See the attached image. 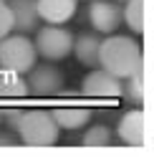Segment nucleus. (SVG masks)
Returning a JSON list of instances; mask_svg holds the SVG:
<instances>
[{
	"label": "nucleus",
	"mask_w": 154,
	"mask_h": 157,
	"mask_svg": "<svg viewBox=\"0 0 154 157\" xmlns=\"http://www.w3.org/2000/svg\"><path fill=\"white\" fill-rule=\"evenodd\" d=\"M99 66L124 81L141 68V46L134 38L109 33V38H104L99 46Z\"/></svg>",
	"instance_id": "nucleus-1"
},
{
	"label": "nucleus",
	"mask_w": 154,
	"mask_h": 157,
	"mask_svg": "<svg viewBox=\"0 0 154 157\" xmlns=\"http://www.w3.org/2000/svg\"><path fill=\"white\" fill-rule=\"evenodd\" d=\"M15 134H18V140H20L23 144L48 147V144L58 142L61 127L56 124L51 112H46V109H28V112H23L20 122H18Z\"/></svg>",
	"instance_id": "nucleus-2"
},
{
	"label": "nucleus",
	"mask_w": 154,
	"mask_h": 157,
	"mask_svg": "<svg viewBox=\"0 0 154 157\" xmlns=\"http://www.w3.org/2000/svg\"><path fill=\"white\" fill-rule=\"evenodd\" d=\"M35 63H38V53L28 36L8 33L5 38H0V68H10V71L25 76Z\"/></svg>",
	"instance_id": "nucleus-3"
},
{
	"label": "nucleus",
	"mask_w": 154,
	"mask_h": 157,
	"mask_svg": "<svg viewBox=\"0 0 154 157\" xmlns=\"http://www.w3.org/2000/svg\"><path fill=\"white\" fill-rule=\"evenodd\" d=\"M35 53L43 58V61H63L66 56L71 53V48H73V36L68 28H63V25H51V23H46L43 28H38L35 31Z\"/></svg>",
	"instance_id": "nucleus-4"
},
{
	"label": "nucleus",
	"mask_w": 154,
	"mask_h": 157,
	"mask_svg": "<svg viewBox=\"0 0 154 157\" xmlns=\"http://www.w3.org/2000/svg\"><path fill=\"white\" fill-rule=\"evenodd\" d=\"M28 91L35 96H56L63 91V74L58 66H53L51 61L48 63H35L25 76Z\"/></svg>",
	"instance_id": "nucleus-5"
},
{
	"label": "nucleus",
	"mask_w": 154,
	"mask_h": 157,
	"mask_svg": "<svg viewBox=\"0 0 154 157\" xmlns=\"http://www.w3.org/2000/svg\"><path fill=\"white\" fill-rule=\"evenodd\" d=\"M81 94L83 96H96V99H116V96L124 94V81L116 78L114 74L104 71L101 66H96L81 81Z\"/></svg>",
	"instance_id": "nucleus-6"
},
{
	"label": "nucleus",
	"mask_w": 154,
	"mask_h": 157,
	"mask_svg": "<svg viewBox=\"0 0 154 157\" xmlns=\"http://www.w3.org/2000/svg\"><path fill=\"white\" fill-rule=\"evenodd\" d=\"M89 21L94 25V31L99 33H116V28L121 25V8L116 3H106V0H94L89 5Z\"/></svg>",
	"instance_id": "nucleus-7"
},
{
	"label": "nucleus",
	"mask_w": 154,
	"mask_h": 157,
	"mask_svg": "<svg viewBox=\"0 0 154 157\" xmlns=\"http://www.w3.org/2000/svg\"><path fill=\"white\" fill-rule=\"evenodd\" d=\"M8 8H10V15H13L15 33L28 36L41 28V15H38L35 0H8Z\"/></svg>",
	"instance_id": "nucleus-8"
},
{
	"label": "nucleus",
	"mask_w": 154,
	"mask_h": 157,
	"mask_svg": "<svg viewBox=\"0 0 154 157\" xmlns=\"http://www.w3.org/2000/svg\"><path fill=\"white\" fill-rule=\"evenodd\" d=\"M76 5H79V0H35L41 21L51 25H63L66 21H71Z\"/></svg>",
	"instance_id": "nucleus-9"
},
{
	"label": "nucleus",
	"mask_w": 154,
	"mask_h": 157,
	"mask_svg": "<svg viewBox=\"0 0 154 157\" xmlns=\"http://www.w3.org/2000/svg\"><path fill=\"white\" fill-rule=\"evenodd\" d=\"M116 137L124 144H131V147L144 144V114H141V109H131L121 117L116 124Z\"/></svg>",
	"instance_id": "nucleus-10"
},
{
	"label": "nucleus",
	"mask_w": 154,
	"mask_h": 157,
	"mask_svg": "<svg viewBox=\"0 0 154 157\" xmlns=\"http://www.w3.org/2000/svg\"><path fill=\"white\" fill-rule=\"evenodd\" d=\"M99 46H101V38L96 33H81L79 38H73V48L71 53H76L79 63L96 68L99 66Z\"/></svg>",
	"instance_id": "nucleus-11"
},
{
	"label": "nucleus",
	"mask_w": 154,
	"mask_h": 157,
	"mask_svg": "<svg viewBox=\"0 0 154 157\" xmlns=\"http://www.w3.org/2000/svg\"><path fill=\"white\" fill-rule=\"evenodd\" d=\"M51 114L61 129H71V132L86 127L91 119V109H86V106H61V109H56Z\"/></svg>",
	"instance_id": "nucleus-12"
},
{
	"label": "nucleus",
	"mask_w": 154,
	"mask_h": 157,
	"mask_svg": "<svg viewBox=\"0 0 154 157\" xmlns=\"http://www.w3.org/2000/svg\"><path fill=\"white\" fill-rule=\"evenodd\" d=\"M28 84L23 74H15L10 68H0V99H23L28 96Z\"/></svg>",
	"instance_id": "nucleus-13"
},
{
	"label": "nucleus",
	"mask_w": 154,
	"mask_h": 157,
	"mask_svg": "<svg viewBox=\"0 0 154 157\" xmlns=\"http://www.w3.org/2000/svg\"><path fill=\"white\" fill-rule=\"evenodd\" d=\"M121 8V23H127L134 33L144 31V0H124Z\"/></svg>",
	"instance_id": "nucleus-14"
},
{
	"label": "nucleus",
	"mask_w": 154,
	"mask_h": 157,
	"mask_svg": "<svg viewBox=\"0 0 154 157\" xmlns=\"http://www.w3.org/2000/svg\"><path fill=\"white\" fill-rule=\"evenodd\" d=\"M111 140H114V134H111V129L106 124H94V127H89L83 132L81 144H86V147H106V144H111Z\"/></svg>",
	"instance_id": "nucleus-15"
},
{
	"label": "nucleus",
	"mask_w": 154,
	"mask_h": 157,
	"mask_svg": "<svg viewBox=\"0 0 154 157\" xmlns=\"http://www.w3.org/2000/svg\"><path fill=\"white\" fill-rule=\"evenodd\" d=\"M124 91H127L137 104L144 99V78H141V68H139V71H134L131 76L124 78Z\"/></svg>",
	"instance_id": "nucleus-16"
},
{
	"label": "nucleus",
	"mask_w": 154,
	"mask_h": 157,
	"mask_svg": "<svg viewBox=\"0 0 154 157\" xmlns=\"http://www.w3.org/2000/svg\"><path fill=\"white\" fill-rule=\"evenodd\" d=\"M8 33H13V15L8 3H0V38H5Z\"/></svg>",
	"instance_id": "nucleus-17"
},
{
	"label": "nucleus",
	"mask_w": 154,
	"mask_h": 157,
	"mask_svg": "<svg viewBox=\"0 0 154 157\" xmlns=\"http://www.w3.org/2000/svg\"><path fill=\"white\" fill-rule=\"evenodd\" d=\"M23 112L25 109H8V112H3V119H5V124H8V129H10V132L18 129V122H20Z\"/></svg>",
	"instance_id": "nucleus-18"
},
{
	"label": "nucleus",
	"mask_w": 154,
	"mask_h": 157,
	"mask_svg": "<svg viewBox=\"0 0 154 157\" xmlns=\"http://www.w3.org/2000/svg\"><path fill=\"white\" fill-rule=\"evenodd\" d=\"M15 144H20V140H18V134L15 132H0V147H15Z\"/></svg>",
	"instance_id": "nucleus-19"
},
{
	"label": "nucleus",
	"mask_w": 154,
	"mask_h": 157,
	"mask_svg": "<svg viewBox=\"0 0 154 157\" xmlns=\"http://www.w3.org/2000/svg\"><path fill=\"white\" fill-rule=\"evenodd\" d=\"M0 122H3V112H0Z\"/></svg>",
	"instance_id": "nucleus-20"
},
{
	"label": "nucleus",
	"mask_w": 154,
	"mask_h": 157,
	"mask_svg": "<svg viewBox=\"0 0 154 157\" xmlns=\"http://www.w3.org/2000/svg\"><path fill=\"white\" fill-rule=\"evenodd\" d=\"M0 3H8V0H0Z\"/></svg>",
	"instance_id": "nucleus-21"
}]
</instances>
